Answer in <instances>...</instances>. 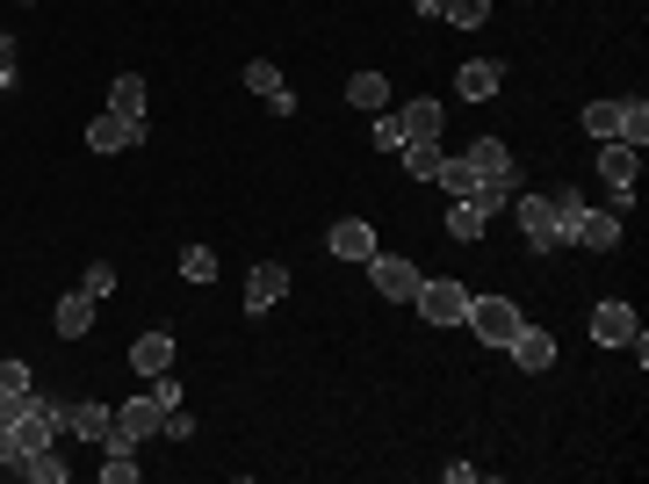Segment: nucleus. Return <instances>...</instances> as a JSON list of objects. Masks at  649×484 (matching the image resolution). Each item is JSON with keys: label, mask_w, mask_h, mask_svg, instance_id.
Returning <instances> with one entry per match:
<instances>
[{"label": "nucleus", "mask_w": 649, "mask_h": 484, "mask_svg": "<svg viewBox=\"0 0 649 484\" xmlns=\"http://www.w3.org/2000/svg\"><path fill=\"white\" fill-rule=\"evenodd\" d=\"M361 268H368L376 296H390V304H411V296H419V282H426V275H419V260H405V254H383V246H376L368 260H361Z\"/></svg>", "instance_id": "nucleus-1"}, {"label": "nucleus", "mask_w": 649, "mask_h": 484, "mask_svg": "<svg viewBox=\"0 0 649 484\" xmlns=\"http://www.w3.org/2000/svg\"><path fill=\"white\" fill-rule=\"evenodd\" d=\"M513 203H520V239H527V254H556V246H563L556 195H513Z\"/></svg>", "instance_id": "nucleus-2"}, {"label": "nucleus", "mask_w": 649, "mask_h": 484, "mask_svg": "<svg viewBox=\"0 0 649 484\" xmlns=\"http://www.w3.org/2000/svg\"><path fill=\"white\" fill-rule=\"evenodd\" d=\"M462 326L477 333L483 347H505L520 333V304L513 296H469V318H462Z\"/></svg>", "instance_id": "nucleus-3"}, {"label": "nucleus", "mask_w": 649, "mask_h": 484, "mask_svg": "<svg viewBox=\"0 0 649 484\" xmlns=\"http://www.w3.org/2000/svg\"><path fill=\"white\" fill-rule=\"evenodd\" d=\"M411 304H419V318H426V326H462V318H469V290H462V282H441V275L419 282V296H411Z\"/></svg>", "instance_id": "nucleus-4"}, {"label": "nucleus", "mask_w": 649, "mask_h": 484, "mask_svg": "<svg viewBox=\"0 0 649 484\" xmlns=\"http://www.w3.org/2000/svg\"><path fill=\"white\" fill-rule=\"evenodd\" d=\"M599 173H606V189H614V217L635 203V173H642V153L635 145H620V138H606L599 145Z\"/></svg>", "instance_id": "nucleus-5"}, {"label": "nucleus", "mask_w": 649, "mask_h": 484, "mask_svg": "<svg viewBox=\"0 0 649 484\" xmlns=\"http://www.w3.org/2000/svg\"><path fill=\"white\" fill-rule=\"evenodd\" d=\"M159 427H167V405H159L152 391H145V398H123V405H116V441H130V449H145Z\"/></svg>", "instance_id": "nucleus-6"}, {"label": "nucleus", "mask_w": 649, "mask_h": 484, "mask_svg": "<svg viewBox=\"0 0 649 484\" xmlns=\"http://www.w3.org/2000/svg\"><path fill=\"white\" fill-rule=\"evenodd\" d=\"M592 340H599V347H635V340H642V318H635V304L606 296V304L592 312Z\"/></svg>", "instance_id": "nucleus-7"}, {"label": "nucleus", "mask_w": 649, "mask_h": 484, "mask_svg": "<svg viewBox=\"0 0 649 484\" xmlns=\"http://www.w3.org/2000/svg\"><path fill=\"white\" fill-rule=\"evenodd\" d=\"M130 145H145V116H94L87 123V153H130Z\"/></svg>", "instance_id": "nucleus-8"}, {"label": "nucleus", "mask_w": 649, "mask_h": 484, "mask_svg": "<svg viewBox=\"0 0 649 484\" xmlns=\"http://www.w3.org/2000/svg\"><path fill=\"white\" fill-rule=\"evenodd\" d=\"M246 94H260L274 116H296V94H289V80H282L274 58H253V66H246Z\"/></svg>", "instance_id": "nucleus-9"}, {"label": "nucleus", "mask_w": 649, "mask_h": 484, "mask_svg": "<svg viewBox=\"0 0 649 484\" xmlns=\"http://www.w3.org/2000/svg\"><path fill=\"white\" fill-rule=\"evenodd\" d=\"M66 434H80V441H94V449H109V441H116V405H94V398L66 405Z\"/></svg>", "instance_id": "nucleus-10"}, {"label": "nucleus", "mask_w": 649, "mask_h": 484, "mask_svg": "<svg viewBox=\"0 0 649 484\" xmlns=\"http://www.w3.org/2000/svg\"><path fill=\"white\" fill-rule=\"evenodd\" d=\"M282 290H289V268H282V260H260L253 275H246V318L274 312V304H282Z\"/></svg>", "instance_id": "nucleus-11"}, {"label": "nucleus", "mask_w": 649, "mask_h": 484, "mask_svg": "<svg viewBox=\"0 0 649 484\" xmlns=\"http://www.w3.org/2000/svg\"><path fill=\"white\" fill-rule=\"evenodd\" d=\"M505 354H513L527 376H542V369L556 362V333H542V326H527V318H520V333L505 340Z\"/></svg>", "instance_id": "nucleus-12"}, {"label": "nucleus", "mask_w": 649, "mask_h": 484, "mask_svg": "<svg viewBox=\"0 0 649 484\" xmlns=\"http://www.w3.org/2000/svg\"><path fill=\"white\" fill-rule=\"evenodd\" d=\"M455 87H462V102H491L498 87H505V66H498V58H462Z\"/></svg>", "instance_id": "nucleus-13"}, {"label": "nucleus", "mask_w": 649, "mask_h": 484, "mask_svg": "<svg viewBox=\"0 0 649 484\" xmlns=\"http://www.w3.org/2000/svg\"><path fill=\"white\" fill-rule=\"evenodd\" d=\"M94 304H102V296H87V290H66V296H58V312H52L58 340H87V326H94Z\"/></svg>", "instance_id": "nucleus-14"}, {"label": "nucleus", "mask_w": 649, "mask_h": 484, "mask_svg": "<svg viewBox=\"0 0 649 484\" xmlns=\"http://www.w3.org/2000/svg\"><path fill=\"white\" fill-rule=\"evenodd\" d=\"M462 159H469L477 181H513V153H505V138H477ZM513 189H520V181H513Z\"/></svg>", "instance_id": "nucleus-15"}, {"label": "nucleus", "mask_w": 649, "mask_h": 484, "mask_svg": "<svg viewBox=\"0 0 649 484\" xmlns=\"http://www.w3.org/2000/svg\"><path fill=\"white\" fill-rule=\"evenodd\" d=\"M130 369L137 376H167L173 369V333H137L130 340Z\"/></svg>", "instance_id": "nucleus-16"}, {"label": "nucleus", "mask_w": 649, "mask_h": 484, "mask_svg": "<svg viewBox=\"0 0 649 484\" xmlns=\"http://www.w3.org/2000/svg\"><path fill=\"white\" fill-rule=\"evenodd\" d=\"M441 102H426V94H419V102H405V116H397V131H405V145H426V138H441Z\"/></svg>", "instance_id": "nucleus-17"}, {"label": "nucleus", "mask_w": 649, "mask_h": 484, "mask_svg": "<svg viewBox=\"0 0 649 484\" xmlns=\"http://www.w3.org/2000/svg\"><path fill=\"white\" fill-rule=\"evenodd\" d=\"M324 246H332L340 260H368V254H376V232L361 225V217H340V225L324 232Z\"/></svg>", "instance_id": "nucleus-18"}, {"label": "nucleus", "mask_w": 649, "mask_h": 484, "mask_svg": "<svg viewBox=\"0 0 649 484\" xmlns=\"http://www.w3.org/2000/svg\"><path fill=\"white\" fill-rule=\"evenodd\" d=\"M483 225H491V217H483V210L469 203V195H455V203H447V217H441L447 239H483Z\"/></svg>", "instance_id": "nucleus-19"}, {"label": "nucleus", "mask_w": 649, "mask_h": 484, "mask_svg": "<svg viewBox=\"0 0 649 484\" xmlns=\"http://www.w3.org/2000/svg\"><path fill=\"white\" fill-rule=\"evenodd\" d=\"M578 123L592 131L599 145H606V138H620V131H628V102H592V109H584Z\"/></svg>", "instance_id": "nucleus-20"}, {"label": "nucleus", "mask_w": 649, "mask_h": 484, "mask_svg": "<svg viewBox=\"0 0 649 484\" xmlns=\"http://www.w3.org/2000/svg\"><path fill=\"white\" fill-rule=\"evenodd\" d=\"M346 102L354 109H383L390 102V80H383V72H346Z\"/></svg>", "instance_id": "nucleus-21"}, {"label": "nucleus", "mask_w": 649, "mask_h": 484, "mask_svg": "<svg viewBox=\"0 0 649 484\" xmlns=\"http://www.w3.org/2000/svg\"><path fill=\"white\" fill-rule=\"evenodd\" d=\"M109 109H116V116H145V80H137V72H116V80H109Z\"/></svg>", "instance_id": "nucleus-22"}, {"label": "nucleus", "mask_w": 649, "mask_h": 484, "mask_svg": "<svg viewBox=\"0 0 649 484\" xmlns=\"http://www.w3.org/2000/svg\"><path fill=\"white\" fill-rule=\"evenodd\" d=\"M397 153H405V173L411 181H433V173H441V138H426V145H397Z\"/></svg>", "instance_id": "nucleus-23"}, {"label": "nucleus", "mask_w": 649, "mask_h": 484, "mask_svg": "<svg viewBox=\"0 0 649 484\" xmlns=\"http://www.w3.org/2000/svg\"><path fill=\"white\" fill-rule=\"evenodd\" d=\"M15 477H36V484H66V463H58V441H52V449H30V455H22V470H15Z\"/></svg>", "instance_id": "nucleus-24"}, {"label": "nucleus", "mask_w": 649, "mask_h": 484, "mask_svg": "<svg viewBox=\"0 0 649 484\" xmlns=\"http://www.w3.org/2000/svg\"><path fill=\"white\" fill-rule=\"evenodd\" d=\"M433 181H441V189H447V203H455V195H477V173H469V159H441V173H433Z\"/></svg>", "instance_id": "nucleus-25"}, {"label": "nucleus", "mask_w": 649, "mask_h": 484, "mask_svg": "<svg viewBox=\"0 0 649 484\" xmlns=\"http://www.w3.org/2000/svg\"><path fill=\"white\" fill-rule=\"evenodd\" d=\"M102 484H137V449H130V441H109V463H102Z\"/></svg>", "instance_id": "nucleus-26"}, {"label": "nucleus", "mask_w": 649, "mask_h": 484, "mask_svg": "<svg viewBox=\"0 0 649 484\" xmlns=\"http://www.w3.org/2000/svg\"><path fill=\"white\" fill-rule=\"evenodd\" d=\"M441 15L455 22V30H483V22H491V0H447Z\"/></svg>", "instance_id": "nucleus-27"}, {"label": "nucleus", "mask_w": 649, "mask_h": 484, "mask_svg": "<svg viewBox=\"0 0 649 484\" xmlns=\"http://www.w3.org/2000/svg\"><path fill=\"white\" fill-rule=\"evenodd\" d=\"M181 275H189V282H209V275H217V254H209V246H189V254H181Z\"/></svg>", "instance_id": "nucleus-28"}, {"label": "nucleus", "mask_w": 649, "mask_h": 484, "mask_svg": "<svg viewBox=\"0 0 649 484\" xmlns=\"http://www.w3.org/2000/svg\"><path fill=\"white\" fill-rule=\"evenodd\" d=\"M620 145H635V153L649 145V109L642 102H628V131H620Z\"/></svg>", "instance_id": "nucleus-29"}, {"label": "nucleus", "mask_w": 649, "mask_h": 484, "mask_svg": "<svg viewBox=\"0 0 649 484\" xmlns=\"http://www.w3.org/2000/svg\"><path fill=\"white\" fill-rule=\"evenodd\" d=\"M80 290H87V296H116V268H109V260H94Z\"/></svg>", "instance_id": "nucleus-30"}, {"label": "nucleus", "mask_w": 649, "mask_h": 484, "mask_svg": "<svg viewBox=\"0 0 649 484\" xmlns=\"http://www.w3.org/2000/svg\"><path fill=\"white\" fill-rule=\"evenodd\" d=\"M30 391V369L22 362H0V398H22Z\"/></svg>", "instance_id": "nucleus-31"}, {"label": "nucleus", "mask_w": 649, "mask_h": 484, "mask_svg": "<svg viewBox=\"0 0 649 484\" xmlns=\"http://www.w3.org/2000/svg\"><path fill=\"white\" fill-rule=\"evenodd\" d=\"M0 470H22V441H15V427L0 419Z\"/></svg>", "instance_id": "nucleus-32"}, {"label": "nucleus", "mask_w": 649, "mask_h": 484, "mask_svg": "<svg viewBox=\"0 0 649 484\" xmlns=\"http://www.w3.org/2000/svg\"><path fill=\"white\" fill-rule=\"evenodd\" d=\"M376 145H383V153H397V145H405V131H397V116H376Z\"/></svg>", "instance_id": "nucleus-33"}, {"label": "nucleus", "mask_w": 649, "mask_h": 484, "mask_svg": "<svg viewBox=\"0 0 649 484\" xmlns=\"http://www.w3.org/2000/svg\"><path fill=\"white\" fill-rule=\"evenodd\" d=\"M159 434H167V441H189L195 419H189V413H167V427H159Z\"/></svg>", "instance_id": "nucleus-34"}, {"label": "nucleus", "mask_w": 649, "mask_h": 484, "mask_svg": "<svg viewBox=\"0 0 649 484\" xmlns=\"http://www.w3.org/2000/svg\"><path fill=\"white\" fill-rule=\"evenodd\" d=\"M411 8H419V15H441V8H447V0H411Z\"/></svg>", "instance_id": "nucleus-35"}]
</instances>
